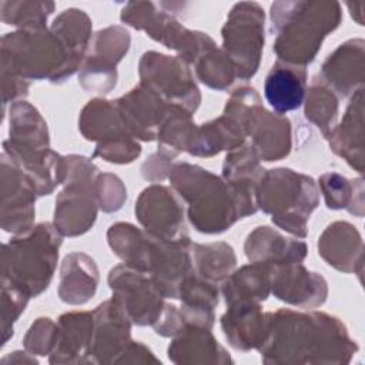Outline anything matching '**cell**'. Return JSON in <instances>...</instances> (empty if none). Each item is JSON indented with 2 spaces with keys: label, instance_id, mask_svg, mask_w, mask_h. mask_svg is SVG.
I'll return each instance as SVG.
<instances>
[{
  "label": "cell",
  "instance_id": "cell-1",
  "mask_svg": "<svg viewBox=\"0 0 365 365\" xmlns=\"http://www.w3.org/2000/svg\"><path fill=\"white\" fill-rule=\"evenodd\" d=\"M358 351L344 322L321 311L267 312L264 364H348Z\"/></svg>",
  "mask_w": 365,
  "mask_h": 365
},
{
  "label": "cell",
  "instance_id": "cell-2",
  "mask_svg": "<svg viewBox=\"0 0 365 365\" xmlns=\"http://www.w3.org/2000/svg\"><path fill=\"white\" fill-rule=\"evenodd\" d=\"M168 180L187 202L191 225L202 234H221L238 220L258 211L257 188L231 184L222 177L190 163H175Z\"/></svg>",
  "mask_w": 365,
  "mask_h": 365
},
{
  "label": "cell",
  "instance_id": "cell-3",
  "mask_svg": "<svg viewBox=\"0 0 365 365\" xmlns=\"http://www.w3.org/2000/svg\"><path fill=\"white\" fill-rule=\"evenodd\" d=\"M269 17L278 61L305 68L315 60L325 37L339 27L342 9L338 1L285 0L271 4Z\"/></svg>",
  "mask_w": 365,
  "mask_h": 365
},
{
  "label": "cell",
  "instance_id": "cell-4",
  "mask_svg": "<svg viewBox=\"0 0 365 365\" xmlns=\"http://www.w3.org/2000/svg\"><path fill=\"white\" fill-rule=\"evenodd\" d=\"M63 235L53 222H40L1 245V279L23 288L31 298L43 294L54 275Z\"/></svg>",
  "mask_w": 365,
  "mask_h": 365
},
{
  "label": "cell",
  "instance_id": "cell-5",
  "mask_svg": "<svg viewBox=\"0 0 365 365\" xmlns=\"http://www.w3.org/2000/svg\"><path fill=\"white\" fill-rule=\"evenodd\" d=\"M255 200L258 210L269 214L278 228L305 238L308 220L319 204V190L312 177L279 167L264 171Z\"/></svg>",
  "mask_w": 365,
  "mask_h": 365
},
{
  "label": "cell",
  "instance_id": "cell-6",
  "mask_svg": "<svg viewBox=\"0 0 365 365\" xmlns=\"http://www.w3.org/2000/svg\"><path fill=\"white\" fill-rule=\"evenodd\" d=\"M1 80L17 78L23 81L48 80L63 83L66 51L47 29L16 30L1 37Z\"/></svg>",
  "mask_w": 365,
  "mask_h": 365
},
{
  "label": "cell",
  "instance_id": "cell-7",
  "mask_svg": "<svg viewBox=\"0 0 365 365\" xmlns=\"http://www.w3.org/2000/svg\"><path fill=\"white\" fill-rule=\"evenodd\" d=\"M98 167L84 155H66L64 188L56 198L53 224L63 237H78L96 222Z\"/></svg>",
  "mask_w": 365,
  "mask_h": 365
},
{
  "label": "cell",
  "instance_id": "cell-8",
  "mask_svg": "<svg viewBox=\"0 0 365 365\" xmlns=\"http://www.w3.org/2000/svg\"><path fill=\"white\" fill-rule=\"evenodd\" d=\"M120 20L177 51V57L188 66H194L205 51L217 46L207 33L185 29L168 10L158 9V4L153 1L127 3L121 9Z\"/></svg>",
  "mask_w": 365,
  "mask_h": 365
},
{
  "label": "cell",
  "instance_id": "cell-9",
  "mask_svg": "<svg viewBox=\"0 0 365 365\" xmlns=\"http://www.w3.org/2000/svg\"><path fill=\"white\" fill-rule=\"evenodd\" d=\"M3 151L11 155L31 178L43 177L57 153L50 148L47 123L40 111L26 100L11 103L9 110V140Z\"/></svg>",
  "mask_w": 365,
  "mask_h": 365
},
{
  "label": "cell",
  "instance_id": "cell-10",
  "mask_svg": "<svg viewBox=\"0 0 365 365\" xmlns=\"http://www.w3.org/2000/svg\"><path fill=\"white\" fill-rule=\"evenodd\" d=\"M78 130L88 141H94L93 158L111 164H130L141 154V145L127 130L115 100L93 98L81 110Z\"/></svg>",
  "mask_w": 365,
  "mask_h": 365
},
{
  "label": "cell",
  "instance_id": "cell-11",
  "mask_svg": "<svg viewBox=\"0 0 365 365\" xmlns=\"http://www.w3.org/2000/svg\"><path fill=\"white\" fill-rule=\"evenodd\" d=\"M265 13L257 1L235 3L221 29L222 50L240 80H250L259 68L265 43Z\"/></svg>",
  "mask_w": 365,
  "mask_h": 365
},
{
  "label": "cell",
  "instance_id": "cell-12",
  "mask_svg": "<svg viewBox=\"0 0 365 365\" xmlns=\"http://www.w3.org/2000/svg\"><path fill=\"white\" fill-rule=\"evenodd\" d=\"M140 83L167 104H174L194 114L201 103V93L188 64L178 57L145 51L138 63Z\"/></svg>",
  "mask_w": 365,
  "mask_h": 365
},
{
  "label": "cell",
  "instance_id": "cell-13",
  "mask_svg": "<svg viewBox=\"0 0 365 365\" xmlns=\"http://www.w3.org/2000/svg\"><path fill=\"white\" fill-rule=\"evenodd\" d=\"M131 44L121 26H108L93 34L87 56L78 70V83L86 93L108 94L117 84V64Z\"/></svg>",
  "mask_w": 365,
  "mask_h": 365
},
{
  "label": "cell",
  "instance_id": "cell-14",
  "mask_svg": "<svg viewBox=\"0 0 365 365\" xmlns=\"http://www.w3.org/2000/svg\"><path fill=\"white\" fill-rule=\"evenodd\" d=\"M113 299L123 308L133 325L153 327L165 307L164 297L153 278L127 264H118L108 272Z\"/></svg>",
  "mask_w": 365,
  "mask_h": 365
},
{
  "label": "cell",
  "instance_id": "cell-15",
  "mask_svg": "<svg viewBox=\"0 0 365 365\" xmlns=\"http://www.w3.org/2000/svg\"><path fill=\"white\" fill-rule=\"evenodd\" d=\"M1 228L21 235L34 227L36 187L20 164L1 153Z\"/></svg>",
  "mask_w": 365,
  "mask_h": 365
},
{
  "label": "cell",
  "instance_id": "cell-16",
  "mask_svg": "<svg viewBox=\"0 0 365 365\" xmlns=\"http://www.w3.org/2000/svg\"><path fill=\"white\" fill-rule=\"evenodd\" d=\"M135 217L144 231L165 241H187L184 208L174 191L161 184L144 188L135 201Z\"/></svg>",
  "mask_w": 365,
  "mask_h": 365
},
{
  "label": "cell",
  "instance_id": "cell-17",
  "mask_svg": "<svg viewBox=\"0 0 365 365\" xmlns=\"http://www.w3.org/2000/svg\"><path fill=\"white\" fill-rule=\"evenodd\" d=\"M94 332L91 341L93 364H117L130 345L133 322L123 308L111 298L94 311Z\"/></svg>",
  "mask_w": 365,
  "mask_h": 365
},
{
  "label": "cell",
  "instance_id": "cell-18",
  "mask_svg": "<svg viewBox=\"0 0 365 365\" xmlns=\"http://www.w3.org/2000/svg\"><path fill=\"white\" fill-rule=\"evenodd\" d=\"M271 294L288 305L312 309L327 301L328 282L321 274L307 269L301 262L274 265Z\"/></svg>",
  "mask_w": 365,
  "mask_h": 365
},
{
  "label": "cell",
  "instance_id": "cell-19",
  "mask_svg": "<svg viewBox=\"0 0 365 365\" xmlns=\"http://www.w3.org/2000/svg\"><path fill=\"white\" fill-rule=\"evenodd\" d=\"M115 104L127 130L135 140H157L158 130L167 115L170 104L141 83L118 97Z\"/></svg>",
  "mask_w": 365,
  "mask_h": 365
},
{
  "label": "cell",
  "instance_id": "cell-20",
  "mask_svg": "<svg viewBox=\"0 0 365 365\" xmlns=\"http://www.w3.org/2000/svg\"><path fill=\"white\" fill-rule=\"evenodd\" d=\"M365 41L351 38L338 46L322 63L318 77L339 97L349 98L364 88Z\"/></svg>",
  "mask_w": 365,
  "mask_h": 365
},
{
  "label": "cell",
  "instance_id": "cell-21",
  "mask_svg": "<svg viewBox=\"0 0 365 365\" xmlns=\"http://www.w3.org/2000/svg\"><path fill=\"white\" fill-rule=\"evenodd\" d=\"M318 254L332 268L362 275L364 242L355 225L346 221L329 224L318 238Z\"/></svg>",
  "mask_w": 365,
  "mask_h": 365
},
{
  "label": "cell",
  "instance_id": "cell-22",
  "mask_svg": "<svg viewBox=\"0 0 365 365\" xmlns=\"http://www.w3.org/2000/svg\"><path fill=\"white\" fill-rule=\"evenodd\" d=\"M58 336L50 364H93L91 341L94 332L93 311H71L60 315Z\"/></svg>",
  "mask_w": 365,
  "mask_h": 365
},
{
  "label": "cell",
  "instance_id": "cell-23",
  "mask_svg": "<svg viewBox=\"0 0 365 365\" xmlns=\"http://www.w3.org/2000/svg\"><path fill=\"white\" fill-rule=\"evenodd\" d=\"M247 137L261 161H279L289 155L292 148L291 121L281 114L268 111L262 104L254 111Z\"/></svg>",
  "mask_w": 365,
  "mask_h": 365
},
{
  "label": "cell",
  "instance_id": "cell-24",
  "mask_svg": "<svg viewBox=\"0 0 365 365\" xmlns=\"http://www.w3.org/2000/svg\"><path fill=\"white\" fill-rule=\"evenodd\" d=\"M228 344L241 352L258 349L267 335V312L261 302L240 301L227 305L220 319Z\"/></svg>",
  "mask_w": 365,
  "mask_h": 365
},
{
  "label": "cell",
  "instance_id": "cell-25",
  "mask_svg": "<svg viewBox=\"0 0 365 365\" xmlns=\"http://www.w3.org/2000/svg\"><path fill=\"white\" fill-rule=\"evenodd\" d=\"M327 140L329 148L359 174L364 173V88H359Z\"/></svg>",
  "mask_w": 365,
  "mask_h": 365
},
{
  "label": "cell",
  "instance_id": "cell-26",
  "mask_svg": "<svg viewBox=\"0 0 365 365\" xmlns=\"http://www.w3.org/2000/svg\"><path fill=\"white\" fill-rule=\"evenodd\" d=\"M93 23L88 14L76 7L63 10L51 23L50 30L56 34L66 51V68L63 81L80 70L93 38Z\"/></svg>",
  "mask_w": 365,
  "mask_h": 365
},
{
  "label": "cell",
  "instance_id": "cell-27",
  "mask_svg": "<svg viewBox=\"0 0 365 365\" xmlns=\"http://www.w3.org/2000/svg\"><path fill=\"white\" fill-rule=\"evenodd\" d=\"M244 252L250 262L269 265L298 264L305 259L308 245L301 240L287 238L268 225H261L247 235Z\"/></svg>",
  "mask_w": 365,
  "mask_h": 365
},
{
  "label": "cell",
  "instance_id": "cell-28",
  "mask_svg": "<svg viewBox=\"0 0 365 365\" xmlns=\"http://www.w3.org/2000/svg\"><path fill=\"white\" fill-rule=\"evenodd\" d=\"M307 88V68L277 60L265 77L264 97L274 113L285 115L304 104Z\"/></svg>",
  "mask_w": 365,
  "mask_h": 365
},
{
  "label": "cell",
  "instance_id": "cell-29",
  "mask_svg": "<svg viewBox=\"0 0 365 365\" xmlns=\"http://www.w3.org/2000/svg\"><path fill=\"white\" fill-rule=\"evenodd\" d=\"M167 354L174 364H234L211 329L201 327H185L173 338Z\"/></svg>",
  "mask_w": 365,
  "mask_h": 365
},
{
  "label": "cell",
  "instance_id": "cell-30",
  "mask_svg": "<svg viewBox=\"0 0 365 365\" xmlns=\"http://www.w3.org/2000/svg\"><path fill=\"white\" fill-rule=\"evenodd\" d=\"M98 279L97 264L90 255L70 252L61 262L58 297L68 305H83L94 297Z\"/></svg>",
  "mask_w": 365,
  "mask_h": 365
},
{
  "label": "cell",
  "instance_id": "cell-31",
  "mask_svg": "<svg viewBox=\"0 0 365 365\" xmlns=\"http://www.w3.org/2000/svg\"><path fill=\"white\" fill-rule=\"evenodd\" d=\"M244 130L228 115L220 117L197 125L188 151L194 157H214L221 151H231L245 143Z\"/></svg>",
  "mask_w": 365,
  "mask_h": 365
},
{
  "label": "cell",
  "instance_id": "cell-32",
  "mask_svg": "<svg viewBox=\"0 0 365 365\" xmlns=\"http://www.w3.org/2000/svg\"><path fill=\"white\" fill-rule=\"evenodd\" d=\"M274 265L250 262L232 271L222 282L221 294L227 305L240 301L262 302L271 294Z\"/></svg>",
  "mask_w": 365,
  "mask_h": 365
},
{
  "label": "cell",
  "instance_id": "cell-33",
  "mask_svg": "<svg viewBox=\"0 0 365 365\" xmlns=\"http://www.w3.org/2000/svg\"><path fill=\"white\" fill-rule=\"evenodd\" d=\"M318 190L329 210H348L349 214L364 217V181L349 180L339 173H325L318 180Z\"/></svg>",
  "mask_w": 365,
  "mask_h": 365
},
{
  "label": "cell",
  "instance_id": "cell-34",
  "mask_svg": "<svg viewBox=\"0 0 365 365\" xmlns=\"http://www.w3.org/2000/svg\"><path fill=\"white\" fill-rule=\"evenodd\" d=\"M191 257L197 275L214 284H222L237 265L234 248L224 241L191 242Z\"/></svg>",
  "mask_w": 365,
  "mask_h": 365
},
{
  "label": "cell",
  "instance_id": "cell-35",
  "mask_svg": "<svg viewBox=\"0 0 365 365\" xmlns=\"http://www.w3.org/2000/svg\"><path fill=\"white\" fill-rule=\"evenodd\" d=\"M197 124L192 114L180 106L170 104L167 115L158 130V153L174 160L178 154L188 151Z\"/></svg>",
  "mask_w": 365,
  "mask_h": 365
},
{
  "label": "cell",
  "instance_id": "cell-36",
  "mask_svg": "<svg viewBox=\"0 0 365 365\" xmlns=\"http://www.w3.org/2000/svg\"><path fill=\"white\" fill-rule=\"evenodd\" d=\"M305 118L319 128L327 138L338 121L339 97L317 76L305 96Z\"/></svg>",
  "mask_w": 365,
  "mask_h": 365
},
{
  "label": "cell",
  "instance_id": "cell-37",
  "mask_svg": "<svg viewBox=\"0 0 365 365\" xmlns=\"http://www.w3.org/2000/svg\"><path fill=\"white\" fill-rule=\"evenodd\" d=\"M192 67L197 78L217 91H225L238 78L234 63L217 46L205 51Z\"/></svg>",
  "mask_w": 365,
  "mask_h": 365
},
{
  "label": "cell",
  "instance_id": "cell-38",
  "mask_svg": "<svg viewBox=\"0 0 365 365\" xmlns=\"http://www.w3.org/2000/svg\"><path fill=\"white\" fill-rule=\"evenodd\" d=\"M54 11L53 1H0V19L19 30L47 27V19Z\"/></svg>",
  "mask_w": 365,
  "mask_h": 365
},
{
  "label": "cell",
  "instance_id": "cell-39",
  "mask_svg": "<svg viewBox=\"0 0 365 365\" xmlns=\"http://www.w3.org/2000/svg\"><path fill=\"white\" fill-rule=\"evenodd\" d=\"M259 161L251 144L244 143L241 147L227 153L221 177L228 182L258 185L265 171Z\"/></svg>",
  "mask_w": 365,
  "mask_h": 365
},
{
  "label": "cell",
  "instance_id": "cell-40",
  "mask_svg": "<svg viewBox=\"0 0 365 365\" xmlns=\"http://www.w3.org/2000/svg\"><path fill=\"white\" fill-rule=\"evenodd\" d=\"M31 297L11 281L1 279V346L13 336V325L24 312Z\"/></svg>",
  "mask_w": 365,
  "mask_h": 365
},
{
  "label": "cell",
  "instance_id": "cell-41",
  "mask_svg": "<svg viewBox=\"0 0 365 365\" xmlns=\"http://www.w3.org/2000/svg\"><path fill=\"white\" fill-rule=\"evenodd\" d=\"M58 336V325L47 317L37 318L27 329L23 345L31 355H50L56 346Z\"/></svg>",
  "mask_w": 365,
  "mask_h": 365
},
{
  "label": "cell",
  "instance_id": "cell-42",
  "mask_svg": "<svg viewBox=\"0 0 365 365\" xmlns=\"http://www.w3.org/2000/svg\"><path fill=\"white\" fill-rule=\"evenodd\" d=\"M96 198L98 208L104 212H115L127 200V190L115 174L98 173L96 177Z\"/></svg>",
  "mask_w": 365,
  "mask_h": 365
},
{
  "label": "cell",
  "instance_id": "cell-43",
  "mask_svg": "<svg viewBox=\"0 0 365 365\" xmlns=\"http://www.w3.org/2000/svg\"><path fill=\"white\" fill-rule=\"evenodd\" d=\"M173 167V160L163 155L161 153L151 154L141 165V175L150 182H157L168 178Z\"/></svg>",
  "mask_w": 365,
  "mask_h": 365
},
{
  "label": "cell",
  "instance_id": "cell-44",
  "mask_svg": "<svg viewBox=\"0 0 365 365\" xmlns=\"http://www.w3.org/2000/svg\"><path fill=\"white\" fill-rule=\"evenodd\" d=\"M145 364V362H161L150 348H147L140 341H131L127 349L123 352L117 364Z\"/></svg>",
  "mask_w": 365,
  "mask_h": 365
},
{
  "label": "cell",
  "instance_id": "cell-45",
  "mask_svg": "<svg viewBox=\"0 0 365 365\" xmlns=\"http://www.w3.org/2000/svg\"><path fill=\"white\" fill-rule=\"evenodd\" d=\"M1 362H17V364H24V362H29V364H37V359L34 358V355H31L30 352H23V351H14L11 352L10 355L4 356L1 359Z\"/></svg>",
  "mask_w": 365,
  "mask_h": 365
},
{
  "label": "cell",
  "instance_id": "cell-46",
  "mask_svg": "<svg viewBox=\"0 0 365 365\" xmlns=\"http://www.w3.org/2000/svg\"><path fill=\"white\" fill-rule=\"evenodd\" d=\"M346 7L349 9L352 19H354L359 26H364V19H362V9H364V3H362V1L359 3L358 10H355V9H354V6H352V3H351V1H348V3H346Z\"/></svg>",
  "mask_w": 365,
  "mask_h": 365
}]
</instances>
